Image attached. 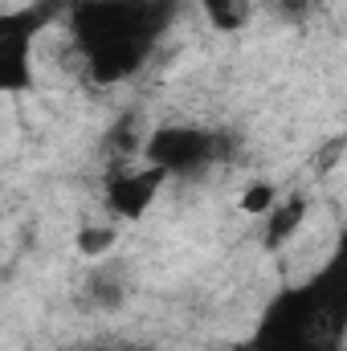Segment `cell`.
I'll return each mask as SVG.
<instances>
[{
	"label": "cell",
	"mask_w": 347,
	"mask_h": 351,
	"mask_svg": "<svg viewBox=\"0 0 347 351\" xmlns=\"http://www.w3.org/2000/svg\"><path fill=\"white\" fill-rule=\"evenodd\" d=\"M176 12L180 0H70L66 25L86 74L98 86H115L152 62Z\"/></svg>",
	"instance_id": "obj_1"
},
{
	"label": "cell",
	"mask_w": 347,
	"mask_h": 351,
	"mask_svg": "<svg viewBox=\"0 0 347 351\" xmlns=\"http://www.w3.org/2000/svg\"><path fill=\"white\" fill-rule=\"evenodd\" d=\"M347 348V229L331 258L302 282L278 290L241 351H344Z\"/></svg>",
	"instance_id": "obj_2"
},
{
	"label": "cell",
	"mask_w": 347,
	"mask_h": 351,
	"mask_svg": "<svg viewBox=\"0 0 347 351\" xmlns=\"http://www.w3.org/2000/svg\"><path fill=\"white\" fill-rule=\"evenodd\" d=\"M225 156V135L196 123H164L143 139V160L168 176H196Z\"/></svg>",
	"instance_id": "obj_3"
},
{
	"label": "cell",
	"mask_w": 347,
	"mask_h": 351,
	"mask_svg": "<svg viewBox=\"0 0 347 351\" xmlns=\"http://www.w3.org/2000/svg\"><path fill=\"white\" fill-rule=\"evenodd\" d=\"M49 16V4L0 16V90L8 98L33 90V37Z\"/></svg>",
	"instance_id": "obj_4"
},
{
	"label": "cell",
	"mask_w": 347,
	"mask_h": 351,
	"mask_svg": "<svg viewBox=\"0 0 347 351\" xmlns=\"http://www.w3.org/2000/svg\"><path fill=\"white\" fill-rule=\"evenodd\" d=\"M168 180H172V176L160 172V168L147 164V160H143L139 168L127 164V168H115V172L102 180V200H106V208H110L119 221H143Z\"/></svg>",
	"instance_id": "obj_5"
},
{
	"label": "cell",
	"mask_w": 347,
	"mask_h": 351,
	"mask_svg": "<svg viewBox=\"0 0 347 351\" xmlns=\"http://www.w3.org/2000/svg\"><path fill=\"white\" fill-rule=\"evenodd\" d=\"M307 217H311L307 196L290 192V196L274 200V204H270V213H265V250H282V245H290V241L302 233Z\"/></svg>",
	"instance_id": "obj_6"
},
{
	"label": "cell",
	"mask_w": 347,
	"mask_h": 351,
	"mask_svg": "<svg viewBox=\"0 0 347 351\" xmlns=\"http://www.w3.org/2000/svg\"><path fill=\"white\" fill-rule=\"evenodd\" d=\"M200 12L217 33H241L254 21V0H200Z\"/></svg>",
	"instance_id": "obj_7"
},
{
	"label": "cell",
	"mask_w": 347,
	"mask_h": 351,
	"mask_svg": "<svg viewBox=\"0 0 347 351\" xmlns=\"http://www.w3.org/2000/svg\"><path fill=\"white\" fill-rule=\"evenodd\" d=\"M78 250H82L86 258L110 254V250H115V229H106V225H86V229L78 233Z\"/></svg>",
	"instance_id": "obj_8"
},
{
	"label": "cell",
	"mask_w": 347,
	"mask_h": 351,
	"mask_svg": "<svg viewBox=\"0 0 347 351\" xmlns=\"http://www.w3.org/2000/svg\"><path fill=\"white\" fill-rule=\"evenodd\" d=\"M282 4H298V0H282Z\"/></svg>",
	"instance_id": "obj_9"
},
{
	"label": "cell",
	"mask_w": 347,
	"mask_h": 351,
	"mask_svg": "<svg viewBox=\"0 0 347 351\" xmlns=\"http://www.w3.org/2000/svg\"><path fill=\"white\" fill-rule=\"evenodd\" d=\"M78 351H94V348H78Z\"/></svg>",
	"instance_id": "obj_10"
}]
</instances>
